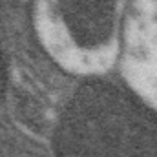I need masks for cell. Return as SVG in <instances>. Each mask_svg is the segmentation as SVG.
I'll return each instance as SVG.
<instances>
[{"label":"cell","mask_w":157,"mask_h":157,"mask_svg":"<svg viewBox=\"0 0 157 157\" xmlns=\"http://www.w3.org/2000/svg\"><path fill=\"white\" fill-rule=\"evenodd\" d=\"M51 7L78 44H104L113 33L117 0H51Z\"/></svg>","instance_id":"obj_1"}]
</instances>
